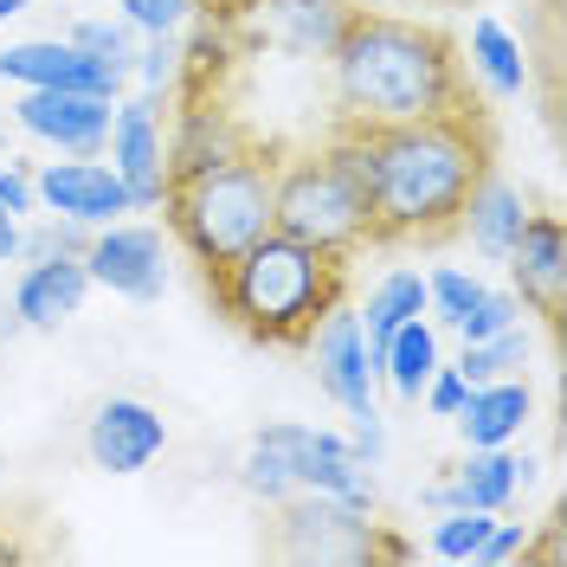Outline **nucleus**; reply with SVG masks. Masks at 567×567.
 Segmentation results:
<instances>
[{"label":"nucleus","mask_w":567,"mask_h":567,"mask_svg":"<svg viewBox=\"0 0 567 567\" xmlns=\"http://www.w3.org/2000/svg\"><path fill=\"white\" fill-rule=\"evenodd\" d=\"M104 148H110V168L123 175V187L136 194V207H162V187H168V116H162V91L116 104Z\"/></svg>","instance_id":"obj_7"},{"label":"nucleus","mask_w":567,"mask_h":567,"mask_svg":"<svg viewBox=\"0 0 567 567\" xmlns=\"http://www.w3.org/2000/svg\"><path fill=\"white\" fill-rule=\"evenodd\" d=\"M194 13V0H123V20L136 33H181Z\"/></svg>","instance_id":"obj_29"},{"label":"nucleus","mask_w":567,"mask_h":567,"mask_svg":"<svg viewBox=\"0 0 567 567\" xmlns=\"http://www.w3.org/2000/svg\"><path fill=\"white\" fill-rule=\"evenodd\" d=\"M529 329L516 322V329H503V336H491V342H464L458 354V374L471 381V388H484V381H509V374H523L529 368Z\"/></svg>","instance_id":"obj_24"},{"label":"nucleus","mask_w":567,"mask_h":567,"mask_svg":"<svg viewBox=\"0 0 567 567\" xmlns=\"http://www.w3.org/2000/svg\"><path fill=\"white\" fill-rule=\"evenodd\" d=\"M271 175H278V162H271L258 142H246V148H233L226 162L194 168V175H175L162 187L168 233L187 246V258L200 265V278H213V271L233 265L251 239L271 233Z\"/></svg>","instance_id":"obj_4"},{"label":"nucleus","mask_w":567,"mask_h":567,"mask_svg":"<svg viewBox=\"0 0 567 567\" xmlns=\"http://www.w3.org/2000/svg\"><path fill=\"white\" fill-rule=\"evenodd\" d=\"M503 561H529V523H491L471 567H503Z\"/></svg>","instance_id":"obj_31"},{"label":"nucleus","mask_w":567,"mask_h":567,"mask_svg":"<svg viewBox=\"0 0 567 567\" xmlns=\"http://www.w3.org/2000/svg\"><path fill=\"white\" fill-rule=\"evenodd\" d=\"M413 317H425V278L420 271H388V278L374 284V297L354 310L361 342H368V368H381V349L393 342V329Z\"/></svg>","instance_id":"obj_21"},{"label":"nucleus","mask_w":567,"mask_h":567,"mask_svg":"<svg viewBox=\"0 0 567 567\" xmlns=\"http://www.w3.org/2000/svg\"><path fill=\"white\" fill-rule=\"evenodd\" d=\"M491 509H439V523H432V555L439 561H477V548H484V535H491Z\"/></svg>","instance_id":"obj_25"},{"label":"nucleus","mask_w":567,"mask_h":567,"mask_svg":"<svg viewBox=\"0 0 567 567\" xmlns=\"http://www.w3.org/2000/svg\"><path fill=\"white\" fill-rule=\"evenodd\" d=\"M491 284L477 278V271H458V265H439L432 278H425V310H439V322H458L477 297H484Z\"/></svg>","instance_id":"obj_27"},{"label":"nucleus","mask_w":567,"mask_h":567,"mask_svg":"<svg viewBox=\"0 0 567 567\" xmlns=\"http://www.w3.org/2000/svg\"><path fill=\"white\" fill-rule=\"evenodd\" d=\"M246 130L226 116L219 104H194L181 110L175 136H168V181L175 175H194V168H213V162H226L233 148H246Z\"/></svg>","instance_id":"obj_19"},{"label":"nucleus","mask_w":567,"mask_h":567,"mask_svg":"<svg viewBox=\"0 0 567 567\" xmlns=\"http://www.w3.org/2000/svg\"><path fill=\"white\" fill-rule=\"evenodd\" d=\"M464 393H471V381H464L458 368H432V381H425V406H432V413H439V420H452V413H458L464 406Z\"/></svg>","instance_id":"obj_32"},{"label":"nucleus","mask_w":567,"mask_h":567,"mask_svg":"<svg viewBox=\"0 0 567 567\" xmlns=\"http://www.w3.org/2000/svg\"><path fill=\"white\" fill-rule=\"evenodd\" d=\"M0 84H13V91H97V97H116L123 71L97 65L71 39H20V45H0Z\"/></svg>","instance_id":"obj_12"},{"label":"nucleus","mask_w":567,"mask_h":567,"mask_svg":"<svg viewBox=\"0 0 567 567\" xmlns=\"http://www.w3.org/2000/svg\"><path fill=\"white\" fill-rule=\"evenodd\" d=\"M523 219H529V200H523L509 181H496V168H491V175L477 181V194L464 200V226L458 233H471V246L503 265L509 246H516V233H523Z\"/></svg>","instance_id":"obj_20"},{"label":"nucleus","mask_w":567,"mask_h":567,"mask_svg":"<svg viewBox=\"0 0 567 567\" xmlns=\"http://www.w3.org/2000/svg\"><path fill=\"white\" fill-rule=\"evenodd\" d=\"M162 445H168L162 413H155L148 400H130V393L104 400V406L91 413V432H84L91 464L110 471V477H136V471H148V464L162 458Z\"/></svg>","instance_id":"obj_13"},{"label":"nucleus","mask_w":567,"mask_h":567,"mask_svg":"<svg viewBox=\"0 0 567 567\" xmlns=\"http://www.w3.org/2000/svg\"><path fill=\"white\" fill-rule=\"evenodd\" d=\"M7 258H20V219L0 207V265H7Z\"/></svg>","instance_id":"obj_35"},{"label":"nucleus","mask_w":567,"mask_h":567,"mask_svg":"<svg viewBox=\"0 0 567 567\" xmlns=\"http://www.w3.org/2000/svg\"><path fill=\"white\" fill-rule=\"evenodd\" d=\"M452 484V509H491L503 516L516 491L529 484V458H509V445H471V458L458 471H445Z\"/></svg>","instance_id":"obj_16"},{"label":"nucleus","mask_w":567,"mask_h":567,"mask_svg":"<svg viewBox=\"0 0 567 567\" xmlns=\"http://www.w3.org/2000/svg\"><path fill=\"white\" fill-rule=\"evenodd\" d=\"M471 71L484 78L491 97H523V84H529V59H523V45L503 33L496 20H477V27H471Z\"/></svg>","instance_id":"obj_23"},{"label":"nucleus","mask_w":567,"mask_h":567,"mask_svg":"<svg viewBox=\"0 0 567 567\" xmlns=\"http://www.w3.org/2000/svg\"><path fill=\"white\" fill-rule=\"evenodd\" d=\"M136 71H142L148 91L175 84L181 78V33H148V52H136Z\"/></svg>","instance_id":"obj_30"},{"label":"nucleus","mask_w":567,"mask_h":567,"mask_svg":"<svg viewBox=\"0 0 567 567\" xmlns=\"http://www.w3.org/2000/svg\"><path fill=\"white\" fill-rule=\"evenodd\" d=\"M303 349L317 354V381L329 388V400H336L349 420L374 413V368H368V342H361V322H354L349 303H336V310L310 329Z\"/></svg>","instance_id":"obj_14"},{"label":"nucleus","mask_w":567,"mask_h":567,"mask_svg":"<svg viewBox=\"0 0 567 567\" xmlns=\"http://www.w3.org/2000/svg\"><path fill=\"white\" fill-rule=\"evenodd\" d=\"M84 271L130 303H155L168 290V246L155 226H116L110 219L97 239H84Z\"/></svg>","instance_id":"obj_10"},{"label":"nucleus","mask_w":567,"mask_h":567,"mask_svg":"<svg viewBox=\"0 0 567 567\" xmlns=\"http://www.w3.org/2000/svg\"><path fill=\"white\" fill-rule=\"evenodd\" d=\"M219 317L233 322L251 342H271V349H303L310 329H317L342 290H349V258L317 246H297L284 233L251 239L233 265H219L207 278Z\"/></svg>","instance_id":"obj_3"},{"label":"nucleus","mask_w":567,"mask_h":567,"mask_svg":"<svg viewBox=\"0 0 567 567\" xmlns=\"http://www.w3.org/2000/svg\"><path fill=\"white\" fill-rule=\"evenodd\" d=\"M33 194L52 219H71V226H110V219L136 213V194L123 187V175L110 162H91V155L45 162L33 175Z\"/></svg>","instance_id":"obj_8"},{"label":"nucleus","mask_w":567,"mask_h":567,"mask_svg":"<svg viewBox=\"0 0 567 567\" xmlns=\"http://www.w3.org/2000/svg\"><path fill=\"white\" fill-rule=\"evenodd\" d=\"M278 523H271V555L278 561H329V567H374V561H413V548L388 535L374 523V509H349L336 496H284L271 503Z\"/></svg>","instance_id":"obj_6"},{"label":"nucleus","mask_w":567,"mask_h":567,"mask_svg":"<svg viewBox=\"0 0 567 567\" xmlns=\"http://www.w3.org/2000/svg\"><path fill=\"white\" fill-rule=\"evenodd\" d=\"M271 233L349 258L368 246V194L329 148L284 155L271 175Z\"/></svg>","instance_id":"obj_5"},{"label":"nucleus","mask_w":567,"mask_h":567,"mask_svg":"<svg viewBox=\"0 0 567 567\" xmlns=\"http://www.w3.org/2000/svg\"><path fill=\"white\" fill-rule=\"evenodd\" d=\"M509 284H516V303L535 310L548 329H561L567 317V226L555 213H529L516 246H509Z\"/></svg>","instance_id":"obj_9"},{"label":"nucleus","mask_w":567,"mask_h":567,"mask_svg":"<svg viewBox=\"0 0 567 567\" xmlns=\"http://www.w3.org/2000/svg\"><path fill=\"white\" fill-rule=\"evenodd\" d=\"M342 20H349V0H258V33H265V45L303 52V59L310 52L329 59Z\"/></svg>","instance_id":"obj_17"},{"label":"nucleus","mask_w":567,"mask_h":567,"mask_svg":"<svg viewBox=\"0 0 567 567\" xmlns=\"http://www.w3.org/2000/svg\"><path fill=\"white\" fill-rule=\"evenodd\" d=\"M329 65H336V104L349 123H413L471 104L458 45L425 20L349 7L329 45Z\"/></svg>","instance_id":"obj_2"},{"label":"nucleus","mask_w":567,"mask_h":567,"mask_svg":"<svg viewBox=\"0 0 567 567\" xmlns=\"http://www.w3.org/2000/svg\"><path fill=\"white\" fill-rule=\"evenodd\" d=\"M516 322H523V303H516L509 290H484V297H477V303H471V310L452 322V329H458L464 342H491V336L516 329Z\"/></svg>","instance_id":"obj_28"},{"label":"nucleus","mask_w":567,"mask_h":567,"mask_svg":"<svg viewBox=\"0 0 567 567\" xmlns=\"http://www.w3.org/2000/svg\"><path fill=\"white\" fill-rule=\"evenodd\" d=\"M354 7H400V0H354Z\"/></svg>","instance_id":"obj_37"},{"label":"nucleus","mask_w":567,"mask_h":567,"mask_svg":"<svg viewBox=\"0 0 567 567\" xmlns=\"http://www.w3.org/2000/svg\"><path fill=\"white\" fill-rule=\"evenodd\" d=\"M110 116H116V97H97V91H20L13 104V123L33 142H52L59 155H104Z\"/></svg>","instance_id":"obj_11"},{"label":"nucleus","mask_w":567,"mask_h":567,"mask_svg":"<svg viewBox=\"0 0 567 567\" xmlns=\"http://www.w3.org/2000/svg\"><path fill=\"white\" fill-rule=\"evenodd\" d=\"M368 168V246H439L464 226V200L491 175V123L477 104L354 123Z\"/></svg>","instance_id":"obj_1"},{"label":"nucleus","mask_w":567,"mask_h":567,"mask_svg":"<svg viewBox=\"0 0 567 567\" xmlns=\"http://www.w3.org/2000/svg\"><path fill=\"white\" fill-rule=\"evenodd\" d=\"M0 207L13 213V219L39 207V194H33V175H27L20 162H0Z\"/></svg>","instance_id":"obj_33"},{"label":"nucleus","mask_w":567,"mask_h":567,"mask_svg":"<svg viewBox=\"0 0 567 567\" xmlns=\"http://www.w3.org/2000/svg\"><path fill=\"white\" fill-rule=\"evenodd\" d=\"M432 368H439V336H432V322L413 317L393 329V342L381 349V368L374 374H388V388L400 400H420L425 381H432Z\"/></svg>","instance_id":"obj_22"},{"label":"nucleus","mask_w":567,"mask_h":567,"mask_svg":"<svg viewBox=\"0 0 567 567\" xmlns=\"http://www.w3.org/2000/svg\"><path fill=\"white\" fill-rule=\"evenodd\" d=\"M20 251H27V258H52V251H84V239H78L71 219H59V226H45V233H33V239L20 233Z\"/></svg>","instance_id":"obj_34"},{"label":"nucleus","mask_w":567,"mask_h":567,"mask_svg":"<svg viewBox=\"0 0 567 567\" xmlns=\"http://www.w3.org/2000/svg\"><path fill=\"white\" fill-rule=\"evenodd\" d=\"M91 297V271L84 251H52V258H27V271L13 284V317L27 329H59L84 310Z\"/></svg>","instance_id":"obj_15"},{"label":"nucleus","mask_w":567,"mask_h":567,"mask_svg":"<svg viewBox=\"0 0 567 567\" xmlns=\"http://www.w3.org/2000/svg\"><path fill=\"white\" fill-rule=\"evenodd\" d=\"M71 45H84L97 65L110 71H136V27L130 20H84V27H71Z\"/></svg>","instance_id":"obj_26"},{"label":"nucleus","mask_w":567,"mask_h":567,"mask_svg":"<svg viewBox=\"0 0 567 567\" xmlns=\"http://www.w3.org/2000/svg\"><path fill=\"white\" fill-rule=\"evenodd\" d=\"M535 413V393L523 374H509V381H484V388L464 393V406L452 413L464 432V445H509Z\"/></svg>","instance_id":"obj_18"},{"label":"nucleus","mask_w":567,"mask_h":567,"mask_svg":"<svg viewBox=\"0 0 567 567\" xmlns=\"http://www.w3.org/2000/svg\"><path fill=\"white\" fill-rule=\"evenodd\" d=\"M33 0H0V20H13V13H27Z\"/></svg>","instance_id":"obj_36"}]
</instances>
